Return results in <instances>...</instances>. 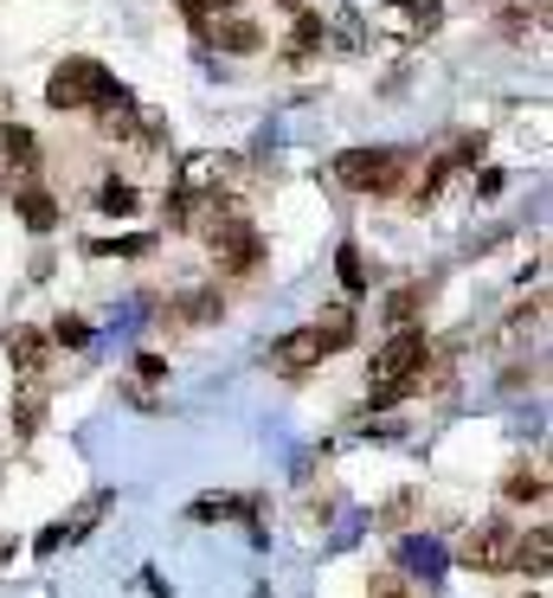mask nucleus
I'll list each match as a JSON object with an SVG mask.
<instances>
[{"label": "nucleus", "mask_w": 553, "mask_h": 598, "mask_svg": "<svg viewBox=\"0 0 553 598\" xmlns=\"http://www.w3.org/2000/svg\"><path fill=\"white\" fill-rule=\"evenodd\" d=\"M59 547H65V527L52 522V527H45V534H39V554H59Z\"/></svg>", "instance_id": "nucleus-26"}, {"label": "nucleus", "mask_w": 553, "mask_h": 598, "mask_svg": "<svg viewBox=\"0 0 553 598\" xmlns=\"http://www.w3.org/2000/svg\"><path fill=\"white\" fill-rule=\"evenodd\" d=\"M284 7H302V0H284Z\"/></svg>", "instance_id": "nucleus-30"}, {"label": "nucleus", "mask_w": 553, "mask_h": 598, "mask_svg": "<svg viewBox=\"0 0 553 598\" xmlns=\"http://www.w3.org/2000/svg\"><path fill=\"white\" fill-rule=\"evenodd\" d=\"M0 122H13V104H7V97H0Z\"/></svg>", "instance_id": "nucleus-28"}, {"label": "nucleus", "mask_w": 553, "mask_h": 598, "mask_svg": "<svg viewBox=\"0 0 553 598\" xmlns=\"http://www.w3.org/2000/svg\"><path fill=\"white\" fill-rule=\"evenodd\" d=\"M329 174L348 193H400V181H406V154H393V149H348V154H334Z\"/></svg>", "instance_id": "nucleus-2"}, {"label": "nucleus", "mask_w": 553, "mask_h": 598, "mask_svg": "<svg viewBox=\"0 0 553 598\" xmlns=\"http://www.w3.org/2000/svg\"><path fill=\"white\" fill-rule=\"evenodd\" d=\"M200 33L213 39V45H225V52H258V45H264L258 20H238V13H232V20H220V13H213V20H206Z\"/></svg>", "instance_id": "nucleus-10"}, {"label": "nucleus", "mask_w": 553, "mask_h": 598, "mask_svg": "<svg viewBox=\"0 0 553 598\" xmlns=\"http://www.w3.org/2000/svg\"><path fill=\"white\" fill-rule=\"evenodd\" d=\"M97 206H104V213H136V206H142V193L123 188V181H110V188H97Z\"/></svg>", "instance_id": "nucleus-20"}, {"label": "nucleus", "mask_w": 553, "mask_h": 598, "mask_svg": "<svg viewBox=\"0 0 553 598\" xmlns=\"http://www.w3.org/2000/svg\"><path fill=\"white\" fill-rule=\"evenodd\" d=\"M45 341H52V348H84V341H91V322H84V316H59Z\"/></svg>", "instance_id": "nucleus-18"}, {"label": "nucleus", "mask_w": 553, "mask_h": 598, "mask_svg": "<svg viewBox=\"0 0 553 598\" xmlns=\"http://www.w3.org/2000/svg\"><path fill=\"white\" fill-rule=\"evenodd\" d=\"M45 354H52V341H45V329H7V361L20 367V374H39L45 367Z\"/></svg>", "instance_id": "nucleus-9"}, {"label": "nucleus", "mask_w": 553, "mask_h": 598, "mask_svg": "<svg viewBox=\"0 0 553 598\" xmlns=\"http://www.w3.org/2000/svg\"><path fill=\"white\" fill-rule=\"evenodd\" d=\"M316 335H322V348H348V341H354V316H348V309H341V302H334V309H322V322H316Z\"/></svg>", "instance_id": "nucleus-17"}, {"label": "nucleus", "mask_w": 553, "mask_h": 598, "mask_svg": "<svg viewBox=\"0 0 553 598\" xmlns=\"http://www.w3.org/2000/svg\"><path fill=\"white\" fill-rule=\"evenodd\" d=\"M206 238H213V264H220V270H252V264L264 258L258 232L238 220V213H225V220L213 225V232H206Z\"/></svg>", "instance_id": "nucleus-5"}, {"label": "nucleus", "mask_w": 553, "mask_h": 598, "mask_svg": "<svg viewBox=\"0 0 553 598\" xmlns=\"http://www.w3.org/2000/svg\"><path fill=\"white\" fill-rule=\"evenodd\" d=\"M341 284H348V297L368 290V270H361V252H354V245H341Z\"/></svg>", "instance_id": "nucleus-21"}, {"label": "nucleus", "mask_w": 553, "mask_h": 598, "mask_svg": "<svg viewBox=\"0 0 553 598\" xmlns=\"http://www.w3.org/2000/svg\"><path fill=\"white\" fill-rule=\"evenodd\" d=\"M136 374H142V380H161V374H168V361H161V354H142V361H136Z\"/></svg>", "instance_id": "nucleus-25"}, {"label": "nucleus", "mask_w": 553, "mask_h": 598, "mask_svg": "<svg viewBox=\"0 0 553 598\" xmlns=\"http://www.w3.org/2000/svg\"><path fill=\"white\" fill-rule=\"evenodd\" d=\"M20 220L33 225V232H52V225H59V200L39 193V188H20Z\"/></svg>", "instance_id": "nucleus-15"}, {"label": "nucleus", "mask_w": 553, "mask_h": 598, "mask_svg": "<svg viewBox=\"0 0 553 598\" xmlns=\"http://www.w3.org/2000/svg\"><path fill=\"white\" fill-rule=\"evenodd\" d=\"M322 354H329V348H322V335H316V329H290V335L270 348V374L296 380V374H309V367H316Z\"/></svg>", "instance_id": "nucleus-7"}, {"label": "nucleus", "mask_w": 553, "mask_h": 598, "mask_svg": "<svg viewBox=\"0 0 553 598\" xmlns=\"http://www.w3.org/2000/svg\"><path fill=\"white\" fill-rule=\"evenodd\" d=\"M547 20V0H496V26L502 33H528V26H541Z\"/></svg>", "instance_id": "nucleus-12"}, {"label": "nucleus", "mask_w": 553, "mask_h": 598, "mask_svg": "<svg viewBox=\"0 0 553 598\" xmlns=\"http://www.w3.org/2000/svg\"><path fill=\"white\" fill-rule=\"evenodd\" d=\"M438 20H444V0H393L386 7L393 33H438Z\"/></svg>", "instance_id": "nucleus-8"}, {"label": "nucleus", "mask_w": 553, "mask_h": 598, "mask_svg": "<svg viewBox=\"0 0 553 598\" xmlns=\"http://www.w3.org/2000/svg\"><path fill=\"white\" fill-rule=\"evenodd\" d=\"M213 7H232V0H213Z\"/></svg>", "instance_id": "nucleus-29"}, {"label": "nucleus", "mask_w": 553, "mask_h": 598, "mask_svg": "<svg viewBox=\"0 0 553 598\" xmlns=\"http://www.w3.org/2000/svg\"><path fill=\"white\" fill-rule=\"evenodd\" d=\"M502 495H509V502H541V495H547V477H541L534 463H515L509 483H502Z\"/></svg>", "instance_id": "nucleus-16"}, {"label": "nucleus", "mask_w": 553, "mask_h": 598, "mask_svg": "<svg viewBox=\"0 0 553 598\" xmlns=\"http://www.w3.org/2000/svg\"><path fill=\"white\" fill-rule=\"evenodd\" d=\"M0 154H7V161H33V136H26V129H20V122H0Z\"/></svg>", "instance_id": "nucleus-19"}, {"label": "nucleus", "mask_w": 553, "mask_h": 598, "mask_svg": "<svg viewBox=\"0 0 553 598\" xmlns=\"http://www.w3.org/2000/svg\"><path fill=\"white\" fill-rule=\"evenodd\" d=\"M110 84V72L97 65V58H65L52 84H45V104L52 110H84V104H97V90Z\"/></svg>", "instance_id": "nucleus-4"}, {"label": "nucleus", "mask_w": 553, "mask_h": 598, "mask_svg": "<svg viewBox=\"0 0 553 598\" xmlns=\"http://www.w3.org/2000/svg\"><path fill=\"white\" fill-rule=\"evenodd\" d=\"M425 329H400V335L386 341L380 354H373V374H368V386H373V406H393L400 393H412V380L425 374Z\"/></svg>", "instance_id": "nucleus-1"}, {"label": "nucleus", "mask_w": 553, "mask_h": 598, "mask_svg": "<svg viewBox=\"0 0 553 598\" xmlns=\"http://www.w3.org/2000/svg\"><path fill=\"white\" fill-rule=\"evenodd\" d=\"M220 290H187V297L168 302V322H220Z\"/></svg>", "instance_id": "nucleus-11"}, {"label": "nucleus", "mask_w": 553, "mask_h": 598, "mask_svg": "<svg viewBox=\"0 0 553 598\" xmlns=\"http://www.w3.org/2000/svg\"><path fill=\"white\" fill-rule=\"evenodd\" d=\"M148 245H155V238H97L91 252H97V258H110V252H116V258H142Z\"/></svg>", "instance_id": "nucleus-22"}, {"label": "nucleus", "mask_w": 553, "mask_h": 598, "mask_svg": "<svg viewBox=\"0 0 553 598\" xmlns=\"http://www.w3.org/2000/svg\"><path fill=\"white\" fill-rule=\"evenodd\" d=\"M373 598H406V586H400V579L386 573V579H373Z\"/></svg>", "instance_id": "nucleus-27"}, {"label": "nucleus", "mask_w": 553, "mask_h": 598, "mask_svg": "<svg viewBox=\"0 0 553 598\" xmlns=\"http://www.w3.org/2000/svg\"><path fill=\"white\" fill-rule=\"evenodd\" d=\"M515 566H528L534 579L553 566V534L547 527H534V534H515Z\"/></svg>", "instance_id": "nucleus-13"}, {"label": "nucleus", "mask_w": 553, "mask_h": 598, "mask_svg": "<svg viewBox=\"0 0 553 598\" xmlns=\"http://www.w3.org/2000/svg\"><path fill=\"white\" fill-rule=\"evenodd\" d=\"M232 181H238V161H232V154L200 149L181 161V193H220V188H232Z\"/></svg>", "instance_id": "nucleus-6"}, {"label": "nucleus", "mask_w": 553, "mask_h": 598, "mask_svg": "<svg viewBox=\"0 0 553 598\" xmlns=\"http://www.w3.org/2000/svg\"><path fill=\"white\" fill-rule=\"evenodd\" d=\"M534 598H541V592H534Z\"/></svg>", "instance_id": "nucleus-31"}, {"label": "nucleus", "mask_w": 553, "mask_h": 598, "mask_svg": "<svg viewBox=\"0 0 553 598\" xmlns=\"http://www.w3.org/2000/svg\"><path fill=\"white\" fill-rule=\"evenodd\" d=\"M418 302H425V290H400V297L386 302V316H393V322H400V329H406L412 316H418Z\"/></svg>", "instance_id": "nucleus-23"}, {"label": "nucleus", "mask_w": 553, "mask_h": 598, "mask_svg": "<svg viewBox=\"0 0 553 598\" xmlns=\"http://www.w3.org/2000/svg\"><path fill=\"white\" fill-rule=\"evenodd\" d=\"M39 412H45V393H39V386H26V393H20V431H33Z\"/></svg>", "instance_id": "nucleus-24"}, {"label": "nucleus", "mask_w": 553, "mask_h": 598, "mask_svg": "<svg viewBox=\"0 0 553 598\" xmlns=\"http://www.w3.org/2000/svg\"><path fill=\"white\" fill-rule=\"evenodd\" d=\"M322 39H329V26H322L316 13H302V20H296V33H290V45H284V58H290V65H302L309 52H322Z\"/></svg>", "instance_id": "nucleus-14"}, {"label": "nucleus", "mask_w": 553, "mask_h": 598, "mask_svg": "<svg viewBox=\"0 0 553 598\" xmlns=\"http://www.w3.org/2000/svg\"><path fill=\"white\" fill-rule=\"evenodd\" d=\"M457 566H470V573H509V566H515V527H509V522L464 527V541H457Z\"/></svg>", "instance_id": "nucleus-3"}]
</instances>
